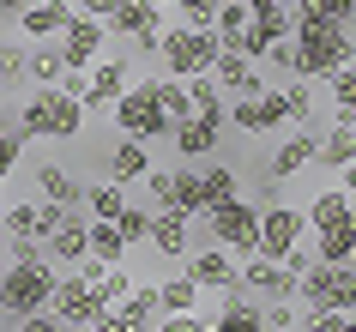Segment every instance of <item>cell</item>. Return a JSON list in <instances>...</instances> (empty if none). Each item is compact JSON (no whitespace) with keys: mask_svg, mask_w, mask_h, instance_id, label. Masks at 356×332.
<instances>
[{"mask_svg":"<svg viewBox=\"0 0 356 332\" xmlns=\"http://www.w3.org/2000/svg\"><path fill=\"white\" fill-rule=\"evenodd\" d=\"M85 133V109L60 85H31V97L19 103V139H55V145H73Z\"/></svg>","mask_w":356,"mask_h":332,"instance_id":"6da1fadb","label":"cell"},{"mask_svg":"<svg viewBox=\"0 0 356 332\" xmlns=\"http://www.w3.org/2000/svg\"><path fill=\"white\" fill-rule=\"evenodd\" d=\"M290 42H296V79H308V85L332 79L338 67H350V61H356V42H350V31H344V24H314V19H296Z\"/></svg>","mask_w":356,"mask_h":332,"instance_id":"7a4b0ae2","label":"cell"},{"mask_svg":"<svg viewBox=\"0 0 356 332\" xmlns=\"http://www.w3.org/2000/svg\"><path fill=\"white\" fill-rule=\"evenodd\" d=\"M109 121H115V133H121V139H139V145H157V139H169V127H175V121L163 115V97H157V73L133 79L127 91L115 97Z\"/></svg>","mask_w":356,"mask_h":332,"instance_id":"3957f363","label":"cell"},{"mask_svg":"<svg viewBox=\"0 0 356 332\" xmlns=\"http://www.w3.org/2000/svg\"><path fill=\"white\" fill-rule=\"evenodd\" d=\"M60 266L55 260H31V266H6L0 272V314L6 320H24V314H42L49 296H55Z\"/></svg>","mask_w":356,"mask_h":332,"instance_id":"277c9868","label":"cell"},{"mask_svg":"<svg viewBox=\"0 0 356 332\" xmlns=\"http://www.w3.org/2000/svg\"><path fill=\"white\" fill-rule=\"evenodd\" d=\"M157 61H163V79H200L218 61V37L211 31H188V24H163Z\"/></svg>","mask_w":356,"mask_h":332,"instance_id":"5b68a950","label":"cell"},{"mask_svg":"<svg viewBox=\"0 0 356 332\" xmlns=\"http://www.w3.org/2000/svg\"><path fill=\"white\" fill-rule=\"evenodd\" d=\"M296 302L356 314V260H350V266H326V260H314V266L302 272V284H296Z\"/></svg>","mask_w":356,"mask_h":332,"instance_id":"8992f818","label":"cell"},{"mask_svg":"<svg viewBox=\"0 0 356 332\" xmlns=\"http://www.w3.org/2000/svg\"><path fill=\"white\" fill-rule=\"evenodd\" d=\"M206 223H211V242H218L224 254H236V260H248V254H254V242H260V205L242 200V193L224 200V205H211Z\"/></svg>","mask_w":356,"mask_h":332,"instance_id":"52a82bcc","label":"cell"},{"mask_svg":"<svg viewBox=\"0 0 356 332\" xmlns=\"http://www.w3.org/2000/svg\"><path fill=\"white\" fill-rule=\"evenodd\" d=\"M115 37H127L133 55H157V42H163V6H157V0H115L109 42Z\"/></svg>","mask_w":356,"mask_h":332,"instance_id":"ba28073f","label":"cell"},{"mask_svg":"<svg viewBox=\"0 0 356 332\" xmlns=\"http://www.w3.org/2000/svg\"><path fill=\"white\" fill-rule=\"evenodd\" d=\"M296 242H308V218H302V205L266 200L260 205V242H254V254H260V260H284Z\"/></svg>","mask_w":356,"mask_h":332,"instance_id":"9c48e42d","label":"cell"},{"mask_svg":"<svg viewBox=\"0 0 356 332\" xmlns=\"http://www.w3.org/2000/svg\"><path fill=\"white\" fill-rule=\"evenodd\" d=\"M55 49H60V61H67V67H85V73H91L97 61L109 55V24H103V19H85V13H67Z\"/></svg>","mask_w":356,"mask_h":332,"instance_id":"30bf717a","label":"cell"},{"mask_svg":"<svg viewBox=\"0 0 356 332\" xmlns=\"http://www.w3.org/2000/svg\"><path fill=\"white\" fill-rule=\"evenodd\" d=\"M236 133H278L290 127V109H284V91H254V97H229V115H224Z\"/></svg>","mask_w":356,"mask_h":332,"instance_id":"8fae6325","label":"cell"},{"mask_svg":"<svg viewBox=\"0 0 356 332\" xmlns=\"http://www.w3.org/2000/svg\"><path fill=\"white\" fill-rule=\"evenodd\" d=\"M49 308H55L73 332H85L97 314H109V308H103V296H97V284H85L79 272H60V278H55V296H49Z\"/></svg>","mask_w":356,"mask_h":332,"instance_id":"7c38bea8","label":"cell"},{"mask_svg":"<svg viewBox=\"0 0 356 332\" xmlns=\"http://www.w3.org/2000/svg\"><path fill=\"white\" fill-rule=\"evenodd\" d=\"M236 278H242V290L248 296H260V302H296V272H284L278 260H260V254H248L242 266H236Z\"/></svg>","mask_w":356,"mask_h":332,"instance_id":"4fadbf2b","label":"cell"},{"mask_svg":"<svg viewBox=\"0 0 356 332\" xmlns=\"http://www.w3.org/2000/svg\"><path fill=\"white\" fill-rule=\"evenodd\" d=\"M211 85L224 97H254V91H266V67L260 61H248V55H236V49H218V61H211Z\"/></svg>","mask_w":356,"mask_h":332,"instance_id":"5bb4252c","label":"cell"},{"mask_svg":"<svg viewBox=\"0 0 356 332\" xmlns=\"http://www.w3.org/2000/svg\"><path fill=\"white\" fill-rule=\"evenodd\" d=\"M133 85V61L127 55H103L91 67V97H85V115H109L115 109V97Z\"/></svg>","mask_w":356,"mask_h":332,"instance_id":"9a60e30c","label":"cell"},{"mask_svg":"<svg viewBox=\"0 0 356 332\" xmlns=\"http://www.w3.org/2000/svg\"><path fill=\"white\" fill-rule=\"evenodd\" d=\"M290 31H296V13H290V6H266V13H254V19H248L242 55H248V61H260L272 42H290Z\"/></svg>","mask_w":356,"mask_h":332,"instance_id":"2e32d148","label":"cell"},{"mask_svg":"<svg viewBox=\"0 0 356 332\" xmlns=\"http://www.w3.org/2000/svg\"><path fill=\"white\" fill-rule=\"evenodd\" d=\"M188 212H169V205H151V236H145V248L151 254H163V260H181L193 248L188 242Z\"/></svg>","mask_w":356,"mask_h":332,"instance_id":"e0dca14e","label":"cell"},{"mask_svg":"<svg viewBox=\"0 0 356 332\" xmlns=\"http://www.w3.org/2000/svg\"><path fill=\"white\" fill-rule=\"evenodd\" d=\"M42 254L55 260V266H73V260H85L91 254V218H79V205L60 218V230L55 236H42Z\"/></svg>","mask_w":356,"mask_h":332,"instance_id":"ac0fdd59","label":"cell"},{"mask_svg":"<svg viewBox=\"0 0 356 332\" xmlns=\"http://www.w3.org/2000/svg\"><path fill=\"white\" fill-rule=\"evenodd\" d=\"M188 278L200 284V290H224V284H236V254H224L218 242L211 248H188Z\"/></svg>","mask_w":356,"mask_h":332,"instance_id":"d6986e66","label":"cell"},{"mask_svg":"<svg viewBox=\"0 0 356 332\" xmlns=\"http://www.w3.org/2000/svg\"><path fill=\"white\" fill-rule=\"evenodd\" d=\"M211 332H266V320H260V302H254V296L242 290V278H236V284H224V308H218Z\"/></svg>","mask_w":356,"mask_h":332,"instance_id":"ffe728a7","label":"cell"},{"mask_svg":"<svg viewBox=\"0 0 356 332\" xmlns=\"http://www.w3.org/2000/svg\"><path fill=\"white\" fill-rule=\"evenodd\" d=\"M157 205H169V212H188V218H206V187H200V164L169 169V193H163Z\"/></svg>","mask_w":356,"mask_h":332,"instance_id":"44dd1931","label":"cell"},{"mask_svg":"<svg viewBox=\"0 0 356 332\" xmlns=\"http://www.w3.org/2000/svg\"><path fill=\"white\" fill-rule=\"evenodd\" d=\"M314 164H320V169L356 164V121H332L326 133H314Z\"/></svg>","mask_w":356,"mask_h":332,"instance_id":"7402d4cb","label":"cell"},{"mask_svg":"<svg viewBox=\"0 0 356 332\" xmlns=\"http://www.w3.org/2000/svg\"><path fill=\"white\" fill-rule=\"evenodd\" d=\"M314 260H326V266H350L356 260V212L326 223V230H314Z\"/></svg>","mask_w":356,"mask_h":332,"instance_id":"603a6c76","label":"cell"},{"mask_svg":"<svg viewBox=\"0 0 356 332\" xmlns=\"http://www.w3.org/2000/svg\"><path fill=\"white\" fill-rule=\"evenodd\" d=\"M308 164H314V127H296L278 151H272V164H266V169H272V182H290V175H302Z\"/></svg>","mask_w":356,"mask_h":332,"instance_id":"cb8c5ba5","label":"cell"},{"mask_svg":"<svg viewBox=\"0 0 356 332\" xmlns=\"http://www.w3.org/2000/svg\"><path fill=\"white\" fill-rule=\"evenodd\" d=\"M37 200H55V205L73 212V205H85V182L60 164H37Z\"/></svg>","mask_w":356,"mask_h":332,"instance_id":"d4e9b609","label":"cell"},{"mask_svg":"<svg viewBox=\"0 0 356 332\" xmlns=\"http://www.w3.org/2000/svg\"><path fill=\"white\" fill-rule=\"evenodd\" d=\"M67 13H73V6H49V0H31V6H24L19 19V37H31V42H55L60 37V24H67Z\"/></svg>","mask_w":356,"mask_h":332,"instance_id":"484cf974","label":"cell"},{"mask_svg":"<svg viewBox=\"0 0 356 332\" xmlns=\"http://www.w3.org/2000/svg\"><path fill=\"white\" fill-rule=\"evenodd\" d=\"M218 133H224V127H211V121L188 115V121H175V127H169V139H175V151H181L188 164H206L211 145H218Z\"/></svg>","mask_w":356,"mask_h":332,"instance_id":"4316f807","label":"cell"},{"mask_svg":"<svg viewBox=\"0 0 356 332\" xmlns=\"http://www.w3.org/2000/svg\"><path fill=\"white\" fill-rule=\"evenodd\" d=\"M145 169H151V145H139V139H121V145L109 151V182L139 187V182H145Z\"/></svg>","mask_w":356,"mask_h":332,"instance_id":"83f0119b","label":"cell"},{"mask_svg":"<svg viewBox=\"0 0 356 332\" xmlns=\"http://www.w3.org/2000/svg\"><path fill=\"white\" fill-rule=\"evenodd\" d=\"M350 212H356V200L344 193V187H320L314 200H308V212H302V218H308V230H326V223L350 218Z\"/></svg>","mask_w":356,"mask_h":332,"instance_id":"f1b7e54d","label":"cell"},{"mask_svg":"<svg viewBox=\"0 0 356 332\" xmlns=\"http://www.w3.org/2000/svg\"><path fill=\"white\" fill-rule=\"evenodd\" d=\"M248 19H254V13H248L242 0H224V6H218V19H211V37H218V49H236V55H242Z\"/></svg>","mask_w":356,"mask_h":332,"instance_id":"f546056e","label":"cell"},{"mask_svg":"<svg viewBox=\"0 0 356 332\" xmlns=\"http://www.w3.org/2000/svg\"><path fill=\"white\" fill-rule=\"evenodd\" d=\"M188 97H193V115L200 121H211V127H224V115H229V97L211 85V73H200V79H188Z\"/></svg>","mask_w":356,"mask_h":332,"instance_id":"4dcf8cb0","label":"cell"},{"mask_svg":"<svg viewBox=\"0 0 356 332\" xmlns=\"http://www.w3.org/2000/svg\"><path fill=\"white\" fill-rule=\"evenodd\" d=\"M200 187H206V212H211V205H224V200L242 193V175H236L229 164H206L200 169Z\"/></svg>","mask_w":356,"mask_h":332,"instance_id":"1f68e13d","label":"cell"},{"mask_svg":"<svg viewBox=\"0 0 356 332\" xmlns=\"http://www.w3.org/2000/svg\"><path fill=\"white\" fill-rule=\"evenodd\" d=\"M133 193L121 182H97V187H85V218H121V205H127Z\"/></svg>","mask_w":356,"mask_h":332,"instance_id":"d6a6232c","label":"cell"},{"mask_svg":"<svg viewBox=\"0 0 356 332\" xmlns=\"http://www.w3.org/2000/svg\"><path fill=\"white\" fill-rule=\"evenodd\" d=\"M157 302H163V314H193V308H200V284H193L188 272L163 278V284H157Z\"/></svg>","mask_w":356,"mask_h":332,"instance_id":"836d02e7","label":"cell"},{"mask_svg":"<svg viewBox=\"0 0 356 332\" xmlns=\"http://www.w3.org/2000/svg\"><path fill=\"white\" fill-rule=\"evenodd\" d=\"M91 254L103 260V266H121V260H127V242H121L115 218H91Z\"/></svg>","mask_w":356,"mask_h":332,"instance_id":"e575fe53","label":"cell"},{"mask_svg":"<svg viewBox=\"0 0 356 332\" xmlns=\"http://www.w3.org/2000/svg\"><path fill=\"white\" fill-rule=\"evenodd\" d=\"M290 13H296V19H314V24H350L356 0H296Z\"/></svg>","mask_w":356,"mask_h":332,"instance_id":"d590c367","label":"cell"},{"mask_svg":"<svg viewBox=\"0 0 356 332\" xmlns=\"http://www.w3.org/2000/svg\"><path fill=\"white\" fill-rule=\"evenodd\" d=\"M278 91H284V109H290V127H314V85L308 79H290Z\"/></svg>","mask_w":356,"mask_h":332,"instance_id":"8d00e7d4","label":"cell"},{"mask_svg":"<svg viewBox=\"0 0 356 332\" xmlns=\"http://www.w3.org/2000/svg\"><path fill=\"white\" fill-rule=\"evenodd\" d=\"M326 85H332V121H356V61L338 67Z\"/></svg>","mask_w":356,"mask_h":332,"instance_id":"74e56055","label":"cell"},{"mask_svg":"<svg viewBox=\"0 0 356 332\" xmlns=\"http://www.w3.org/2000/svg\"><path fill=\"white\" fill-rule=\"evenodd\" d=\"M133 284H139V278H133V266H127V260H121V266H109V272L97 278V296H103V308H121Z\"/></svg>","mask_w":356,"mask_h":332,"instance_id":"f35d334b","label":"cell"},{"mask_svg":"<svg viewBox=\"0 0 356 332\" xmlns=\"http://www.w3.org/2000/svg\"><path fill=\"white\" fill-rule=\"evenodd\" d=\"M60 67H67L60 49H55V42H42V49H31V61H24V79H31V85H55Z\"/></svg>","mask_w":356,"mask_h":332,"instance_id":"ab89813d","label":"cell"},{"mask_svg":"<svg viewBox=\"0 0 356 332\" xmlns=\"http://www.w3.org/2000/svg\"><path fill=\"white\" fill-rule=\"evenodd\" d=\"M121 314H133L139 326H157V314H163V302H157V284H133L127 302H121Z\"/></svg>","mask_w":356,"mask_h":332,"instance_id":"60d3db41","label":"cell"},{"mask_svg":"<svg viewBox=\"0 0 356 332\" xmlns=\"http://www.w3.org/2000/svg\"><path fill=\"white\" fill-rule=\"evenodd\" d=\"M157 97H163V115H169V121H188V115H193L188 79H163V73H157Z\"/></svg>","mask_w":356,"mask_h":332,"instance_id":"b9f144b4","label":"cell"},{"mask_svg":"<svg viewBox=\"0 0 356 332\" xmlns=\"http://www.w3.org/2000/svg\"><path fill=\"white\" fill-rule=\"evenodd\" d=\"M115 230H121V242H127V248H133V242H145V236H151V205L127 200V205H121V218H115Z\"/></svg>","mask_w":356,"mask_h":332,"instance_id":"7bdbcfd3","label":"cell"},{"mask_svg":"<svg viewBox=\"0 0 356 332\" xmlns=\"http://www.w3.org/2000/svg\"><path fill=\"white\" fill-rule=\"evenodd\" d=\"M169 6L181 13L188 31H211V19H218V6H224V0H169Z\"/></svg>","mask_w":356,"mask_h":332,"instance_id":"ee69618b","label":"cell"},{"mask_svg":"<svg viewBox=\"0 0 356 332\" xmlns=\"http://www.w3.org/2000/svg\"><path fill=\"white\" fill-rule=\"evenodd\" d=\"M24 61H31V49H19V37H0V85L24 79Z\"/></svg>","mask_w":356,"mask_h":332,"instance_id":"f6af8a7d","label":"cell"},{"mask_svg":"<svg viewBox=\"0 0 356 332\" xmlns=\"http://www.w3.org/2000/svg\"><path fill=\"white\" fill-rule=\"evenodd\" d=\"M260 320H266V332H296L302 320H296V302H260Z\"/></svg>","mask_w":356,"mask_h":332,"instance_id":"bcb514c9","label":"cell"},{"mask_svg":"<svg viewBox=\"0 0 356 332\" xmlns=\"http://www.w3.org/2000/svg\"><path fill=\"white\" fill-rule=\"evenodd\" d=\"M145 332H211V320L200 308L193 314H157V326H145Z\"/></svg>","mask_w":356,"mask_h":332,"instance_id":"7dc6e473","label":"cell"},{"mask_svg":"<svg viewBox=\"0 0 356 332\" xmlns=\"http://www.w3.org/2000/svg\"><path fill=\"white\" fill-rule=\"evenodd\" d=\"M308 332H356V314H338V308H308Z\"/></svg>","mask_w":356,"mask_h":332,"instance_id":"c3c4849f","label":"cell"},{"mask_svg":"<svg viewBox=\"0 0 356 332\" xmlns=\"http://www.w3.org/2000/svg\"><path fill=\"white\" fill-rule=\"evenodd\" d=\"M260 67H272V73H284V79H296V42H272L260 55Z\"/></svg>","mask_w":356,"mask_h":332,"instance_id":"681fc988","label":"cell"},{"mask_svg":"<svg viewBox=\"0 0 356 332\" xmlns=\"http://www.w3.org/2000/svg\"><path fill=\"white\" fill-rule=\"evenodd\" d=\"M55 85H60L67 97H73L79 109H85V97H91V73H85V67H60V79H55Z\"/></svg>","mask_w":356,"mask_h":332,"instance_id":"f907efd6","label":"cell"},{"mask_svg":"<svg viewBox=\"0 0 356 332\" xmlns=\"http://www.w3.org/2000/svg\"><path fill=\"white\" fill-rule=\"evenodd\" d=\"M13 326H19V332H73V326H67V320H60L55 308H42V314H24V320H13Z\"/></svg>","mask_w":356,"mask_h":332,"instance_id":"816d5d0a","label":"cell"},{"mask_svg":"<svg viewBox=\"0 0 356 332\" xmlns=\"http://www.w3.org/2000/svg\"><path fill=\"white\" fill-rule=\"evenodd\" d=\"M85 332H145V326H139V320H133V314L109 308V314H97V320H91V326H85Z\"/></svg>","mask_w":356,"mask_h":332,"instance_id":"f5cc1de1","label":"cell"},{"mask_svg":"<svg viewBox=\"0 0 356 332\" xmlns=\"http://www.w3.org/2000/svg\"><path fill=\"white\" fill-rule=\"evenodd\" d=\"M19 157H24V139H19V133H0V182L19 169Z\"/></svg>","mask_w":356,"mask_h":332,"instance_id":"db71d44e","label":"cell"},{"mask_svg":"<svg viewBox=\"0 0 356 332\" xmlns=\"http://www.w3.org/2000/svg\"><path fill=\"white\" fill-rule=\"evenodd\" d=\"M6 248H13V266H31V260H49V254H42V242H37V236H13Z\"/></svg>","mask_w":356,"mask_h":332,"instance_id":"11a10c76","label":"cell"},{"mask_svg":"<svg viewBox=\"0 0 356 332\" xmlns=\"http://www.w3.org/2000/svg\"><path fill=\"white\" fill-rule=\"evenodd\" d=\"M338 187H344V193L356 200V164H344V169H338Z\"/></svg>","mask_w":356,"mask_h":332,"instance_id":"9f6ffc18","label":"cell"},{"mask_svg":"<svg viewBox=\"0 0 356 332\" xmlns=\"http://www.w3.org/2000/svg\"><path fill=\"white\" fill-rule=\"evenodd\" d=\"M24 6H31V0H0V13H6V19H19Z\"/></svg>","mask_w":356,"mask_h":332,"instance_id":"6f0895ef","label":"cell"},{"mask_svg":"<svg viewBox=\"0 0 356 332\" xmlns=\"http://www.w3.org/2000/svg\"><path fill=\"white\" fill-rule=\"evenodd\" d=\"M248 13H266V6H278V0H242Z\"/></svg>","mask_w":356,"mask_h":332,"instance_id":"680465c9","label":"cell"},{"mask_svg":"<svg viewBox=\"0 0 356 332\" xmlns=\"http://www.w3.org/2000/svg\"><path fill=\"white\" fill-rule=\"evenodd\" d=\"M49 6H73V0H49Z\"/></svg>","mask_w":356,"mask_h":332,"instance_id":"91938a15","label":"cell"},{"mask_svg":"<svg viewBox=\"0 0 356 332\" xmlns=\"http://www.w3.org/2000/svg\"><path fill=\"white\" fill-rule=\"evenodd\" d=\"M278 6H296V0H278Z\"/></svg>","mask_w":356,"mask_h":332,"instance_id":"94428289","label":"cell"},{"mask_svg":"<svg viewBox=\"0 0 356 332\" xmlns=\"http://www.w3.org/2000/svg\"><path fill=\"white\" fill-rule=\"evenodd\" d=\"M0 212H6V200H0Z\"/></svg>","mask_w":356,"mask_h":332,"instance_id":"6125c7cd","label":"cell"},{"mask_svg":"<svg viewBox=\"0 0 356 332\" xmlns=\"http://www.w3.org/2000/svg\"><path fill=\"white\" fill-rule=\"evenodd\" d=\"M157 6H169V0H157Z\"/></svg>","mask_w":356,"mask_h":332,"instance_id":"be15d7a7","label":"cell"}]
</instances>
